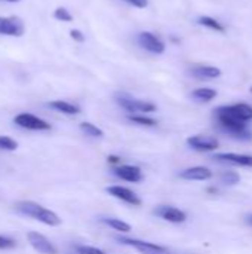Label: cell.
I'll return each instance as SVG.
<instances>
[{
    "label": "cell",
    "mask_w": 252,
    "mask_h": 254,
    "mask_svg": "<svg viewBox=\"0 0 252 254\" xmlns=\"http://www.w3.org/2000/svg\"><path fill=\"white\" fill-rule=\"evenodd\" d=\"M251 92H252V88H251Z\"/></svg>",
    "instance_id": "cell-32"
},
{
    "label": "cell",
    "mask_w": 252,
    "mask_h": 254,
    "mask_svg": "<svg viewBox=\"0 0 252 254\" xmlns=\"http://www.w3.org/2000/svg\"><path fill=\"white\" fill-rule=\"evenodd\" d=\"M214 115H215L218 127L224 132H227L230 137L238 138V140H251L252 138V132L248 129L247 122H242V121H238L227 115H221V113H215V112H214Z\"/></svg>",
    "instance_id": "cell-2"
},
{
    "label": "cell",
    "mask_w": 252,
    "mask_h": 254,
    "mask_svg": "<svg viewBox=\"0 0 252 254\" xmlns=\"http://www.w3.org/2000/svg\"><path fill=\"white\" fill-rule=\"evenodd\" d=\"M18 149V143L6 135H0V150H7V152H13Z\"/></svg>",
    "instance_id": "cell-24"
},
{
    "label": "cell",
    "mask_w": 252,
    "mask_h": 254,
    "mask_svg": "<svg viewBox=\"0 0 252 254\" xmlns=\"http://www.w3.org/2000/svg\"><path fill=\"white\" fill-rule=\"evenodd\" d=\"M107 192L111 196H114V198H117V199H120V201H123V202H126L129 205H134V207H140L141 205V198L135 192H132L131 189H128V188H123V186H110V188H107Z\"/></svg>",
    "instance_id": "cell-12"
},
{
    "label": "cell",
    "mask_w": 252,
    "mask_h": 254,
    "mask_svg": "<svg viewBox=\"0 0 252 254\" xmlns=\"http://www.w3.org/2000/svg\"><path fill=\"white\" fill-rule=\"evenodd\" d=\"M116 103L126 112L137 115V113H151L156 110V106L150 101H143L138 98H134L125 92H120L116 95Z\"/></svg>",
    "instance_id": "cell-3"
},
{
    "label": "cell",
    "mask_w": 252,
    "mask_h": 254,
    "mask_svg": "<svg viewBox=\"0 0 252 254\" xmlns=\"http://www.w3.org/2000/svg\"><path fill=\"white\" fill-rule=\"evenodd\" d=\"M102 223L108 225L110 228H113L114 231H119V232H123V234H128L131 232V226L119 219H102Z\"/></svg>",
    "instance_id": "cell-22"
},
{
    "label": "cell",
    "mask_w": 252,
    "mask_h": 254,
    "mask_svg": "<svg viewBox=\"0 0 252 254\" xmlns=\"http://www.w3.org/2000/svg\"><path fill=\"white\" fill-rule=\"evenodd\" d=\"M187 144L198 152H212L218 149V140L211 135H193L187 138Z\"/></svg>",
    "instance_id": "cell-10"
},
{
    "label": "cell",
    "mask_w": 252,
    "mask_h": 254,
    "mask_svg": "<svg viewBox=\"0 0 252 254\" xmlns=\"http://www.w3.org/2000/svg\"><path fill=\"white\" fill-rule=\"evenodd\" d=\"M129 121L137 125H141V127H154L157 124L154 119L143 116V115H129Z\"/></svg>",
    "instance_id": "cell-23"
},
{
    "label": "cell",
    "mask_w": 252,
    "mask_h": 254,
    "mask_svg": "<svg viewBox=\"0 0 252 254\" xmlns=\"http://www.w3.org/2000/svg\"><path fill=\"white\" fill-rule=\"evenodd\" d=\"M113 174L120 180L131 182V183H140L144 179L141 170L135 165H117L113 168Z\"/></svg>",
    "instance_id": "cell-13"
},
{
    "label": "cell",
    "mask_w": 252,
    "mask_h": 254,
    "mask_svg": "<svg viewBox=\"0 0 252 254\" xmlns=\"http://www.w3.org/2000/svg\"><path fill=\"white\" fill-rule=\"evenodd\" d=\"M15 246L16 244L12 238H6L0 235V250H9V249H13Z\"/></svg>",
    "instance_id": "cell-26"
},
{
    "label": "cell",
    "mask_w": 252,
    "mask_h": 254,
    "mask_svg": "<svg viewBox=\"0 0 252 254\" xmlns=\"http://www.w3.org/2000/svg\"><path fill=\"white\" fill-rule=\"evenodd\" d=\"M13 122L18 127L30 129V131H49L50 129V124H48L46 121L31 113H19L13 118Z\"/></svg>",
    "instance_id": "cell-4"
},
{
    "label": "cell",
    "mask_w": 252,
    "mask_h": 254,
    "mask_svg": "<svg viewBox=\"0 0 252 254\" xmlns=\"http://www.w3.org/2000/svg\"><path fill=\"white\" fill-rule=\"evenodd\" d=\"M4 1H10V3H16V1H19V0H4Z\"/></svg>",
    "instance_id": "cell-31"
},
{
    "label": "cell",
    "mask_w": 252,
    "mask_h": 254,
    "mask_svg": "<svg viewBox=\"0 0 252 254\" xmlns=\"http://www.w3.org/2000/svg\"><path fill=\"white\" fill-rule=\"evenodd\" d=\"M218 179L226 186H235L241 182V176L236 171H223Z\"/></svg>",
    "instance_id": "cell-20"
},
{
    "label": "cell",
    "mask_w": 252,
    "mask_h": 254,
    "mask_svg": "<svg viewBox=\"0 0 252 254\" xmlns=\"http://www.w3.org/2000/svg\"><path fill=\"white\" fill-rule=\"evenodd\" d=\"M27 241L30 246L40 254H58L56 247L42 234L39 232H28L27 234Z\"/></svg>",
    "instance_id": "cell-8"
},
{
    "label": "cell",
    "mask_w": 252,
    "mask_h": 254,
    "mask_svg": "<svg viewBox=\"0 0 252 254\" xmlns=\"http://www.w3.org/2000/svg\"><path fill=\"white\" fill-rule=\"evenodd\" d=\"M180 177L183 180H199V182H203V180H209L212 177V171L209 168H205V167H193V168H187V170L181 171Z\"/></svg>",
    "instance_id": "cell-16"
},
{
    "label": "cell",
    "mask_w": 252,
    "mask_h": 254,
    "mask_svg": "<svg viewBox=\"0 0 252 254\" xmlns=\"http://www.w3.org/2000/svg\"><path fill=\"white\" fill-rule=\"evenodd\" d=\"M190 73L196 79H215V77L221 76V70L218 67L205 65V64H195V65H192Z\"/></svg>",
    "instance_id": "cell-15"
},
{
    "label": "cell",
    "mask_w": 252,
    "mask_h": 254,
    "mask_svg": "<svg viewBox=\"0 0 252 254\" xmlns=\"http://www.w3.org/2000/svg\"><path fill=\"white\" fill-rule=\"evenodd\" d=\"M217 162L239 165V167H252L251 155H241V153H217L214 156Z\"/></svg>",
    "instance_id": "cell-14"
},
{
    "label": "cell",
    "mask_w": 252,
    "mask_h": 254,
    "mask_svg": "<svg viewBox=\"0 0 252 254\" xmlns=\"http://www.w3.org/2000/svg\"><path fill=\"white\" fill-rule=\"evenodd\" d=\"M16 210L19 213H22L24 216H28L43 225L48 226H59L61 225V219L58 214H55L53 211L45 208L43 205L33 202V201H21L16 204Z\"/></svg>",
    "instance_id": "cell-1"
},
{
    "label": "cell",
    "mask_w": 252,
    "mask_h": 254,
    "mask_svg": "<svg viewBox=\"0 0 252 254\" xmlns=\"http://www.w3.org/2000/svg\"><path fill=\"white\" fill-rule=\"evenodd\" d=\"M198 21H199L201 25H205V27H208V28H211V30H215V31H218V33H224V31H226V27H224L218 19H215V18H211V16H201Z\"/></svg>",
    "instance_id": "cell-19"
},
{
    "label": "cell",
    "mask_w": 252,
    "mask_h": 254,
    "mask_svg": "<svg viewBox=\"0 0 252 254\" xmlns=\"http://www.w3.org/2000/svg\"><path fill=\"white\" fill-rule=\"evenodd\" d=\"M123 1H126V3H129V4H132L135 7H140V9H144L149 4V0H123Z\"/></svg>",
    "instance_id": "cell-27"
},
{
    "label": "cell",
    "mask_w": 252,
    "mask_h": 254,
    "mask_svg": "<svg viewBox=\"0 0 252 254\" xmlns=\"http://www.w3.org/2000/svg\"><path fill=\"white\" fill-rule=\"evenodd\" d=\"M153 213L169 223H184L187 220V214L184 211L171 205H159Z\"/></svg>",
    "instance_id": "cell-11"
},
{
    "label": "cell",
    "mask_w": 252,
    "mask_h": 254,
    "mask_svg": "<svg viewBox=\"0 0 252 254\" xmlns=\"http://www.w3.org/2000/svg\"><path fill=\"white\" fill-rule=\"evenodd\" d=\"M53 16L59 21H64V22H71L73 21V15L65 9V7H58L55 9L53 12Z\"/></svg>",
    "instance_id": "cell-25"
},
{
    "label": "cell",
    "mask_w": 252,
    "mask_h": 254,
    "mask_svg": "<svg viewBox=\"0 0 252 254\" xmlns=\"http://www.w3.org/2000/svg\"><path fill=\"white\" fill-rule=\"evenodd\" d=\"M80 129H82L86 135L94 137V138H101V137H104L102 129H100L98 127H95V125L91 124V122H82V124H80Z\"/></svg>",
    "instance_id": "cell-21"
},
{
    "label": "cell",
    "mask_w": 252,
    "mask_h": 254,
    "mask_svg": "<svg viewBox=\"0 0 252 254\" xmlns=\"http://www.w3.org/2000/svg\"><path fill=\"white\" fill-rule=\"evenodd\" d=\"M247 222H248V225H251V226H252V214H251V216H248V217H247Z\"/></svg>",
    "instance_id": "cell-30"
},
{
    "label": "cell",
    "mask_w": 252,
    "mask_h": 254,
    "mask_svg": "<svg viewBox=\"0 0 252 254\" xmlns=\"http://www.w3.org/2000/svg\"><path fill=\"white\" fill-rule=\"evenodd\" d=\"M49 107L64 113V115H79L80 113V107L76 104H71L68 101H62V100H56V101H50Z\"/></svg>",
    "instance_id": "cell-17"
},
{
    "label": "cell",
    "mask_w": 252,
    "mask_h": 254,
    "mask_svg": "<svg viewBox=\"0 0 252 254\" xmlns=\"http://www.w3.org/2000/svg\"><path fill=\"white\" fill-rule=\"evenodd\" d=\"M70 36H71V39H74L76 42H85V36L82 34V31H79V30H71L70 31Z\"/></svg>",
    "instance_id": "cell-28"
},
{
    "label": "cell",
    "mask_w": 252,
    "mask_h": 254,
    "mask_svg": "<svg viewBox=\"0 0 252 254\" xmlns=\"http://www.w3.org/2000/svg\"><path fill=\"white\" fill-rule=\"evenodd\" d=\"M107 159H108V162H110V164H113V165H116V167H117V165H120V162H122V159H120L119 156H114V155H110Z\"/></svg>",
    "instance_id": "cell-29"
},
{
    "label": "cell",
    "mask_w": 252,
    "mask_h": 254,
    "mask_svg": "<svg viewBox=\"0 0 252 254\" xmlns=\"http://www.w3.org/2000/svg\"><path fill=\"white\" fill-rule=\"evenodd\" d=\"M215 113L227 115L230 118H235V119L247 122V124L252 121V106L245 104V103L232 104V106H221V107L215 109Z\"/></svg>",
    "instance_id": "cell-5"
},
{
    "label": "cell",
    "mask_w": 252,
    "mask_h": 254,
    "mask_svg": "<svg viewBox=\"0 0 252 254\" xmlns=\"http://www.w3.org/2000/svg\"><path fill=\"white\" fill-rule=\"evenodd\" d=\"M138 43H140V46H143L144 49H147L149 52H153V54H163L165 49H166L165 43H163L157 36H154V34L150 33V31H143V33H140V36H138Z\"/></svg>",
    "instance_id": "cell-9"
},
{
    "label": "cell",
    "mask_w": 252,
    "mask_h": 254,
    "mask_svg": "<svg viewBox=\"0 0 252 254\" xmlns=\"http://www.w3.org/2000/svg\"><path fill=\"white\" fill-rule=\"evenodd\" d=\"M192 97L198 101H202V103H208L211 100H214L217 97V91L215 89H211V88H198L192 92Z\"/></svg>",
    "instance_id": "cell-18"
},
{
    "label": "cell",
    "mask_w": 252,
    "mask_h": 254,
    "mask_svg": "<svg viewBox=\"0 0 252 254\" xmlns=\"http://www.w3.org/2000/svg\"><path fill=\"white\" fill-rule=\"evenodd\" d=\"M25 31L24 22L18 16H0V34L4 36H22Z\"/></svg>",
    "instance_id": "cell-7"
},
{
    "label": "cell",
    "mask_w": 252,
    "mask_h": 254,
    "mask_svg": "<svg viewBox=\"0 0 252 254\" xmlns=\"http://www.w3.org/2000/svg\"><path fill=\"white\" fill-rule=\"evenodd\" d=\"M117 241L123 246H129V247L135 249L141 254H171L165 247H160V246H156V244L147 243V241H140V240H134V238H117Z\"/></svg>",
    "instance_id": "cell-6"
}]
</instances>
